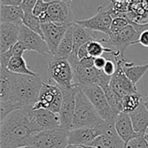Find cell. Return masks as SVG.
Segmentation results:
<instances>
[{
  "instance_id": "1",
  "label": "cell",
  "mask_w": 148,
  "mask_h": 148,
  "mask_svg": "<svg viewBox=\"0 0 148 148\" xmlns=\"http://www.w3.org/2000/svg\"><path fill=\"white\" fill-rule=\"evenodd\" d=\"M40 132L31 107L16 110L0 122V148L29 146L30 140Z\"/></svg>"
},
{
  "instance_id": "2",
  "label": "cell",
  "mask_w": 148,
  "mask_h": 148,
  "mask_svg": "<svg viewBox=\"0 0 148 148\" xmlns=\"http://www.w3.org/2000/svg\"><path fill=\"white\" fill-rule=\"evenodd\" d=\"M43 81L39 75H29L13 73L12 83L6 101H0L1 121L10 113L35 105Z\"/></svg>"
},
{
  "instance_id": "3",
  "label": "cell",
  "mask_w": 148,
  "mask_h": 148,
  "mask_svg": "<svg viewBox=\"0 0 148 148\" xmlns=\"http://www.w3.org/2000/svg\"><path fill=\"white\" fill-rule=\"evenodd\" d=\"M75 87V110L72 129L97 127L104 120H102V118L100 116L99 113L86 96V95L77 86Z\"/></svg>"
},
{
  "instance_id": "4",
  "label": "cell",
  "mask_w": 148,
  "mask_h": 148,
  "mask_svg": "<svg viewBox=\"0 0 148 148\" xmlns=\"http://www.w3.org/2000/svg\"><path fill=\"white\" fill-rule=\"evenodd\" d=\"M48 71L50 81L59 88H72L75 87L73 69L69 60L50 56Z\"/></svg>"
},
{
  "instance_id": "5",
  "label": "cell",
  "mask_w": 148,
  "mask_h": 148,
  "mask_svg": "<svg viewBox=\"0 0 148 148\" xmlns=\"http://www.w3.org/2000/svg\"><path fill=\"white\" fill-rule=\"evenodd\" d=\"M76 86V85H75ZM88 98L94 105L102 120L106 121H114L117 114L109 105L104 90L99 85L77 86Z\"/></svg>"
},
{
  "instance_id": "6",
  "label": "cell",
  "mask_w": 148,
  "mask_h": 148,
  "mask_svg": "<svg viewBox=\"0 0 148 148\" xmlns=\"http://www.w3.org/2000/svg\"><path fill=\"white\" fill-rule=\"evenodd\" d=\"M142 30H144V28L130 23L120 32L108 36L102 43L106 47L113 49L120 52L121 55H124L127 48L138 42Z\"/></svg>"
},
{
  "instance_id": "7",
  "label": "cell",
  "mask_w": 148,
  "mask_h": 148,
  "mask_svg": "<svg viewBox=\"0 0 148 148\" xmlns=\"http://www.w3.org/2000/svg\"><path fill=\"white\" fill-rule=\"evenodd\" d=\"M62 103V94L61 88L55 83L43 82L37 101L32 109H47L55 114H59Z\"/></svg>"
},
{
  "instance_id": "8",
  "label": "cell",
  "mask_w": 148,
  "mask_h": 148,
  "mask_svg": "<svg viewBox=\"0 0 148 148\" xmlns=\"http://www.w3.org/2000/svg\"><path fill=\"white\" fill-rule=\"evenodd\" d=\"M69 132L62 127L42 131L30 140L29 146L35 148H65L69 145Z\"/></svg>"
},
{
  "instance_id": "9",
  "label": "cell",
  "mask_w": 148,
  "mask_h": 148,
  "mask_svg": "<svg viewBox=\"0 0 148 148\" xmlns=\"http://www.w3.org/2000/svg\"><path fill=\"white\" fill-rule=\"evenodd\" d=\"M112 21L113 17L110 13L109 5L106 4L100 5L96 13L93 16L83 20H75V23L90 30L110 36V27Z\"/></svg>"
},
{
  "instance_id": "10",
  "label": "cell",
  "mask_w": 148,
  "mask_h": 148,
  "mask_svg": "<svg viewBox=\"0 0 148 148\" xmlns=\"http://www.w3.org/2000/svg\"><path fill=\"white\" fill-rule=\"evenodd\" d=\"M62 94V103L59 112L60 127L67 131L73 128V120L75 110L76 87L72 88H60Z\"/></svg>"
},
{
  "instance_id": "11",
  "label": "cell",
  "mask_w": 148,
  "mask_h": 148,
  "mask_svg": "<svg viewBox=\"0 0 148 148\" xmlns=\"http://www.w3.org/2000/svg\"><path fill=\"white\" fill-rule=\"evenodd\" d=\"M47 14L49 22L57 25H70L75 21L69 3L65 1L57 0L51 2Z\"/></svg>"
},
{
  "instance_id": "12",
  "label": "cell",
  "mask_w": 148,
  "mask_h": 148,
  "mask_svg": "<svg viewBox=\"0 0 148 148\" xmlns=\"http://www.w3.org/2000/svg\"><path fill=\"white\" fill-rule=\"evenodd\" d=\"M18 41L25 45L28 51H35L42 55L51 56L44 38L38 33L27 28L23 23L21 24Z\"/></svg>"
},
{
  "instance_id": "13",
  "label": "cell",
  "mask_w": 148,
  "mask_h": 148,
  "mask_svg": "<svg viewBox=\"0 0 148 148\" xmlns=\"http://www.w3.org/2000/svg\"><path fill=\"white\" fill-rule=\"evenodd\" d=\"M93 147L98 148H125L126 144L118 135L114 121H106L103 134L98 136L92 143Z\"/></svg>"
},
{
  "instance_id": "14",
  "label": "cell",
  "mask_w": 148,
  "mask_h": 148,
  "mask_svg": "<svg viewBox=\"0 0 148 148\" xmlns=\"http://www.w3.org/2000/svg\"><path fill=\"white\" fill-rule=\"evenodd\" d=\"M69 26V25H57L50 22L42 23L43 38L49 47L51 56H54L56 53L58 46L62 42Z\"/></svg>"
},
{
  "instance_id": "15",
  "label": "cell",
  "mask_w": 148,
  "mask_h": 148,
  "mask_svg": "<svg viewBox=\"0 0 148 148\" xmlns=\"http://www.w3.org/2000/svg\"><path fill=\"white\" fill-rule=\"evenodd\" d=\"M117 69L114 75L111 77L110 88L122 98L127 95L137 93L136 85H134L126 75L121 64L117 63Z\"/></svg>"
},
{
  "instance_id": "16",
  "label": "cell",
  "mask_w": 148,
  "mask_h": 148,
  "mask_svg": "<svg viewBox=\"0 0 148 148\" xmlns=\"http://www.w3.org/2000/svg\"><path fill=\"white\" fill-rule=\"evenodd\" d=\"M100 135H101V132L97 127L72 129L69 132V144L80 147L91 146Z\"/></svg>"
},
{
  "instance_id": "17",
  "label": "cell",
  "mask_w": 148,
  "mask_h": 148,
  "mask_svg": "<svg viewBox=\"0 0 148 148\" xmlns=\"http://www.w3.org/2000/svg\"><path fill=\"white\" fill-rule=\"evenodd\" d=\"M21 24L12 23H0V54L8 51L18 42Z\"/></svg>"
},
{
  "instance_id": "18",
  "label": "cell",
  "mask_w": 148,
  "mask_h": 148,
  "mask_svg": "<svg viewBox=\"0 0 148 148\" xmlns=\"http://www.w3.org/2000/svg\"><path fill=\"white\" fill-rule=\"evenodd\" d=\"M127 18L130 23L145 28L148 25V0H132Z\"/></svg>"
},
{
  "instance_id": "19",
  "label": "cell",
  "mask_w": 148,
  "mask_h": 148,
  "mask_svg": "<svg viewBox=\"0 0 148 148\" xmlns=\"http://www.w3.org/2000/svg\"><path fill=\"white\" fill-rule=\"evenodd\" d=\"M72 27H73V37H74V50H73L72 55L76 56H77L78 49L83 44L90 41H94V40H97L102 42L104 39L108 36L107 35H104L103 36H100L96 35L95 31L86 29L77 24L75 22L72 23Z\"/></svg>"
},
{
  "instance_id": "20",
  "label": "cell",
  "mask_w": 148,
  "mask_h": 148,
  "mask_svg": "<svg viewBox=\"0 0 148 148\" xmlns=\"http://www.w3.org/2000/svg\"><path fill=\"white\" fill-rule=\"evenodd\" d=\"M114 127L118 135L125 142V144L140 135L134 131L129 114L124 112L120 113L114 121Z\"/></svg>"
},
{
  "instance_id": "21",
  "label": "cell",
  "mask_w": 148,
  "mask_h": 148,
  "mask_svg": "<svg viewBox=\"0 0 148 148\" xmlns=\"http://www.w3.org/2000/svg\"><path fill=\"white\" fill-rule=\"evenodd\" d=\"M33 114L35 121L41 131L52 130L61 127L58 114H55L47 109H38L33 110Z\"/></svg>"
},
{
  "instance_id": "22",
  "label": "cell",
  "mask_w": 148,
  "mask_h": 148,
  "mask_svg": "<svg viewBox=\"0 0 148 148\" xmlns=\"http://www.w3.org/2000/svg\"><path fill=\"white\" fill-rule=\"evenodd\" d=\"M129 115L134 131L140 135H146V131L148 127V110L144 102L142 101L140 107L129 114Z\"/></svg>"
},
{
  "instance_id": "23",
  "label": "cell",
  "mask_w": 148,
  "mask_h": 148,
  "mask_svg": "<svg viewBox=\"0 0 148 148\" xmlns=\"http://www.w3.org/2000/svg\"><path fill=\"white\" fill-rule=\"evenodd\" d=\"M23 16H24V12L21 8V6L1 4V10H0L1 23H23Z\"/></svg>"
},
{
  "instance_id": "24",
  "label": "cell",
  "mask_w": 148,
  "mask_h": 148,
  "mask_svg": "<svg viewBox=\"0 0 148 148\" xmlns=\"http://www.w3.org/2000/svg\"><path fill=\"white\" fill-rule=\"evenodd\" d=\"M74 50V37H73V27L70 24L60 42L56 53L53 56H56L59 58H63L69 60L70 56L72 55Z\"/></svg>"
},
{
  "instance_id": "25",
  "label": "cell",
  "mask_w": 148,
  "mask_h": 148,
  "mask_svg": "<svg viewBox=\"0 0 148 148\" xmlns=\"http://www.w3.org/2000/svg\"><path fill=\"white\" fill-rule=\"evenodd\" d=\"M8 70L12 73L19 75H38L35 71L31 70L28 66L23 56H13L10 59L8 65L6 67Z\"/></svg>"
},
{
  "instance_id": "26",
  "label": "cell",
  "mask_w": 148,
  "mask_h": 148,
  "mask_svg": "<svg viewBox=\"0 0 148 148\" xmlns=\"http://www.w3.org/2000/svg\"><path fill=\"white\" fill-rule=\"evenodd\" d=\"M144 95L140 92L130 94L123 97L122 101V112L127 114H131L134 110H136L141 102L143 101Z\"/></svg>"
},
{
  "instance_id": "27",
  "label": "cell",
  "mask_w": 148,
  "mask_h": 148,
  "mask_svg": "<svg viewBox=\"0 0 148 148\" xmlns=\"http://www.w3.org/2000/svg\"><path fill=\"white\" fill-rule=\"evenodd\" d=\"M103 90L105 92L106 97H107L109 105L111 106V108L117 114L121 113L122 112V101H123V98L121 96H120L118 94H116L110 88V85H109V87L106 88Z\"/></svg>"
},
{
  "instance_id": "28",
  "label": "cell",
  "mask_w": 148,
  "mask_h": 148,
  "mask_svg": "<svg viewBox=\"0 0 148 148\" xmlns=\"http://www.w3.org/2000/svg\"><path fill=\"white\" fill-rule=\"evenodd\" d=\"M23 24L25 25L29 29L38 33L43 37L42 30V23L38 16H35L33 12L24 13V16L23 19Z\"/></svg>"
},
{
  "instance_id": "29",
  "label": "cell",
  "mask_w": 148,
  "mask_h": 148,
  "mask_svg": "<svg viewBox=\"0 0 148 148\" xmlns=\"http://www.w3.org/2000/svg\"><path fill=\"white\" fill-rule=\"evenodd\" d=\"M128 24H130V22L127 17L119 16V17L113 18L111 27H110L111 35H114V34H116V33L120 32L121 29H123Z\"/></svg>"
},
{
  "instance_id": "30",
  "label": "cell",
  "mask_w": 148,
  "mask_h": 148,
  "mask_svg": "<svg viewBox=\"0 0 148 148\" xmlns=\"http://www.w3.org/2000/svg\"><path fill=\"white\" fill-rule=\"evenodd\" d=\"M148 143L145 139V135H139L126 144L125 148H147Z\"/></svg>"
},
{
  "instance_id": "31",
  "label": "cell",
  "mask_w": 148,
  "mask_h": 148,
  "mask_svg": "<svg viewBox=\"0 0 148 148\" xmlns=\"http://www.w3.org/2000/svg\"><path fill=\"white\" fill-rule=\"evenodd\" d=\"M105 57L107 58V62H106V64H105L102 71L107 75L112 77L117 69V64L112 57H109V56H105Z\"/></svg>"
},
{
  "instance_id": "32",
  "label": "cell",
  "mask_w": 148,
  "mask_h": 148,
  "mask_svg": "<svg viewBox=\"0 0 148 148\" xmlns=\"http://www.w3.org/2000/svg\"><path fill=\"white\" fill-rule=\"evenodd\" d=\"M50 5V3L45 2L44 0H38L37 3H36L34 9H33V14L36 16H40L42 14L47 12L49 7Z\"/></svg>"
},
{
  "instance_id": "33",
  "label": "cell",
  "mask_w": 148,
  "mask_h": 148,
  "mask_svg": "<svg viewBox=\"0 0 148 148\" xmlns=\"http://www.w3.org/2000/svg\"><path fill=\"white\" fill-rule=\"evenodd\" d=\"M9 51H10L11 56H23V53L28 50H27V48L25 47V45L22 42L18 41L11 49H9Z\"/></svg>"
},
{
  "instance_id": "34",
  "label": "cell",
  "mask_w": 148,
  "mask_h": 148,
  "mask_svg": "<svg viewBox=\"0 0 148 148\" xmlns=\"http://www.w3.org/2000/svg\"><path fill=\"white\" fill-rule=\"evenodd\" d=\"M37 1L38 0H23L21 4V8L24 13H30L33 11V9Z\"/></svg>"
},
{
  "instance_id": "35",
  "label": "cell",
  "mask_w": 148,
  "mask_h": 148,
  "mask_svg": "<svg viewBox=\"0 0 148 148\" xmlns=\"http://www.w3.org/2000/svg\"><path fill=\"white\" fill-rule=\"evenodd\" d=\"M137 43L140 44L144 48H148V29L141 31Z\"/></svg>"
},
{
  "instance_id": "36",
  "label": "cell",
  "mask_w": 148,
  "mask_h": 148,
  "mask_svg": "<svg viewBox=\"0 0 148 148\" xmlns=\"http://www.w3.org/2000/svg\"><path fill=\"white\" fill-rule=\"evenodd\" d=\"M88 56H89V55H88V42H87V43L83 44L82 46H81L80 49H78L77 57L79 60H81V59H83Z\"/></svg>"
},
{
  "instance_id": "37",
  "label": "cell",
  "mask_w": 148,
  "mask_h": 148,
  "mask_svg": "<svg viewBox=\"0 0 148 148\" xmlns=\"http://www.w3.org/2000/svg\"><path fill=\"white\" fill-rule=\"evenodd\" d=\"M107 62V58L103 56H99V57H95V67L100 70H102L105 64Z\"/></svg>"
},
{
  "instance_id": "38",
  "label": "cell",
  "mask_w": 148,
  "mask_h": 148,
  "mask_svg": "<svg viewBox=\"0 0 148 148\" xmlns=\"http://www.w3.org/2000/svg\"><path fill=\"white\" fill-rule=\"evenodd\" d=\"M23 0H1V4L3 5H12V6H21Z\"/></svg>"
},
{
  "instance_id": "39",
  "label": "cell",
  "mask_w": 148,
  "mask_h": 148,
  "mask_svg": "<svg viewBox=\"0 0 148 148\" xmlns=\"http://www.w3.org/2000/svg\"><path fill=\"white\" fill-rule=\"evenodd\" d=\"M143 102H144V104H145L147 109L148 110V94L147 95H146L143 97Z\"/></svg>"
},
{
  "instance_id": "40",
  "label": "cell",
  "mask_w": 148,
  "mask_h": 148,
  "mask_svg": "<svg viewBox=\"0 0 148 148\" xmlns=\"http://www.w3.org/2000/svg\"><path fill=\"white\" fill-rule=\"evenodd\" d=\"M65 148H84L83 147H80V146H75V145H71V144H69Z\"/></svg>"
},
{
  "instance_id": "41",
  "label": "cell",
  "mask_w": 148,
  "mask_h": 148,
  "mask_svg": "<svg viewBox=\"0 0 148 148\" xmlns=\"http://www.w3.org/2000/svg\"><path fill=\"white\" fill-rule=\"evenodd\" d=\"M114 2H118V3H130L132 0H110Z\"/></svg>"
},
{
  "instance_id": "42",
  "label": "cell",
  "mask_w": 148,
  "mask_h": 148,
  "mask_svg": "<svg viewBox=\"0 0 148 148\" xmlns=\"http://www.w3.org/2000/svg\"><path fill=\"white\" fill-rule=\"evenodd\" d=\"M45 2H48V3H51V2H54V1H57V0H44ZM61 1H65V2H68V3H70L72 2L73 0H61Z\"/></svg>"
},
{
  "instance_id": "43",
  "label": "cell",
  "mask_w": 148,
  "mask_h": 148,
  "mask_svg": "<svg viewBox=\"0 0 148 148\" xmlns=\"http://www.w3.org/2000/svg\"><path fill=\"white\" fill-rule=\"evenodd\" d=\"M17 148H35V147H31V146H23V147H17Z\"/></svg>"
},
{
  "instance_id": "44",
  "label": "cell",
  "mask_w": 148,
  "mask_h": 148,
  "mask_svg": "<svg viewBox=\"0 0 148 148\" xmlns=\"http://www.w3.org/2000/svg\"><path fill=\"white\" fill-rule=\"evenodd\" d=\"M84 148H98L95 147H93V146H88V147H83Z\"/></svg>"
},
{
  "instance_id": "45",
  "label": "cell",
  "mask_w": 148,
  "mask_h": 148,
  "mask_svg": "<svg viewBox=\"0 0 148 148\" xmlns=\"http://www.w3.org/2000/svg\"><path fill=\"white\" fill-rule=\"evenodd\" d=\"M145 139H146L147 142L148 143V134H146V135H145Z\"/></svg>"
},
{
  "instance_id": "46",
  "label": "cell",
  "mask_w": 148,
  "mask_h": 148,
  "mask_svg": "<svg viewBox=\"0 0 148 148\" xmlns=\"http://www.w3.org/2000/svg\"><path fill=\"white\" fill-rule=\"evenodd\" d=\"M146 134H148V127L147 129V131H146Z\"/></svg>"
}]
</instances>
